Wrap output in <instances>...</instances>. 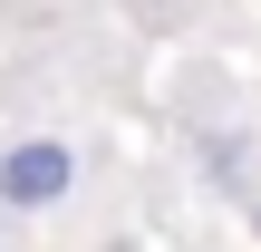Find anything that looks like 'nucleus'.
Segmentation results:
<instances>
[{"mask_svg": "<svg viewBox=\"0 0 261 252\" xmlns=\"http://www.w3.org/2000/svg\"><path fill=\"white\" fill-rule=\"evenodd\" d=\"M68 185H77V155H68L58 136L0 146V204H10V214H48V204H68Z\"/></svg>", "mask_w": 261, "mask_h": 252, "instance_id": "nucleus-1", "label": "nucleus"}, {"mask_svg": "<svg viewBox=\"0 0 261 252\" xmlns=\"http://www.w3.org/2000/svg\"><path fill=\"white\" fill-rule=\"evenodd\" d=\"M252 204H261V194H252Z\"/></svg>", "mask_w": 261, "mask_h": 252, "instance_id": "nucleus-2", "label": "nucleus"}]
</instances>
